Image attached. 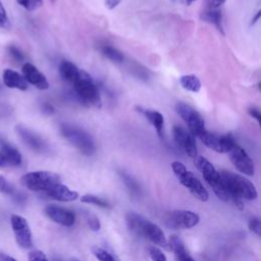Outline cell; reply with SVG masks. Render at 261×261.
I'll return each instance as SVG.
<instances>
[{"mask_svg":"<svg viewBox=\"0 0 261 261\" xmlns=\"http://www.w3.org/2000/svg\"><path fill=\"white\" fill-rule=\"evenodd\" d=\"M3 78H4L5 85L10 89H18L21 91H26L29 88V84L24 78V76L14 69L7 68L4 71Z\"/></svg>","mask_w":261,"mask_h":261,"instance_id":"18","label":"cell"},{"mask_svg":"<svg viewBox=\"0 0 261 261\" xmlns=\"http://www.w3.org/2000/svg\"><path fill=\"white\" fill-rule=\"evenodd\" d=\"M11 22L8 15V12L4 6V4L0 0V29H10Z\"/></svg>","mask_w":261,"mask_h":261,"instance_id":"32","label":"cell"},{"mask_svg":"<svg viewBox=\"0 0 261 261\" xmlns=\"http://www.w3.org/2000/svg\"><path fill=\"white\" fill-rule=\"evenodd\" d=\"M122 3V0H104L105 7L108 10H115Z\"/></svg>","mask_w":261,"mask_h":261,"instance_id":"39","label":"cell"},{"mask_svg":"<svg viewBox=\"0 0 261 261\" xmlns=\"http://www.w3.org/2000/svg\"><path fill=\"white\" fill-rule=\"evenodd\" d=\"M101 52L105 57H107L108 59H110L114 62L121 63L125 59L124 54L120 50H118L117 48L109 46V45H103L101 47Z\"/></svg>","mask_w":261,"mask_h":261,"instance_id":"28","label":"cell"},{"mask_svg":"<svg viewBox=\"0 0 261 261\" xmlns=\"http://www.w3.org/2000/svg\"><path fill=\"white\" fill-rule=\"evenodd\" d=\"M148 252L152 261H167L166 256L163 254V252L155 246L149 247Z\"/></svg>","mask_w":261,"mask_h":261,"instance_id":"34","label":"cell"},{"mask_svg":"<svg viewBox=\"0 0 261 261\" xmlns=\"http://www.w3.org/2000/svg\"><path fill=\"white\" fill-rule=\"evenodd\" d=\"M17 2L21 7L30 12L36 11L43 5V0H17Z\"/></svg>","mask_w":261,"mask_h":261,"instance_id":"31","label":"cell"},{"mask_svg":"<svg viewBox=\"0 0 261 261\" xmlns=\"http://www.w3.org/2000/svg\"><path fill=\"white\" fill-rule=\"evenodd\" d=\"M200 221V216L191 210H172L167 213L165 223L173 230H189L196 227Z\"/></svg>","mask_w":261,"mask_h":261,"instance_id":"7","label":"cell"},{"mask_svg":"<svg viewBox=\"0 0 261 261\" xmlns=\"http://www.w3.org/2000/svg\"><path fill=\"white\" fill-rule=\"evenodd\" d=\"M230 159L234 166L246 176H254L255 165L248 153L238 144H236L233 149L229 152Z\"/></svg>","mask_w":261,"mask_h":261,"instance_id":"12","label":"cell"},{"mask_svg":"<svg viewBox=\"0 0 261 261\" xmlns=\"http://www.w3.org/2000/svg\"><path fill=\"white\" fill-rule=\"evenodd\" d=\"M260 16H261V11H258L257 12V14L255 15V17L252 19V21H251V26H253V25H255L258 21H259V19H260Z\"/></svg>","mask_w":261,"mask_h":261,"instance_id":"44","label":"cell"},{"mask_svg":"<svg viewBox=\"0 0 261 261\" xmlns=\"http://www.w3.org/2000/svg\"><path fill=\"white\" fill-rule=\"evenodd\" d=\"M71 261H80V260H77V259H72Z\"/></svg>","mask_w":261,"mask_h":261,"instance_id":"46","label":"cell"},{"mask_svg":"<svg viewBox=\"0 0 261 261\" xmlns=\"http://www.w3.org/2000/svg\"><path fill=\"white\" fill-rule=\"evenodd\" d=\"M0 261H17L14 257L4 253V252H0Z\"/></svg>","mask_w":261,"mask_h":261,"instance_id":"42","label":"cell"},{"mask_svg":"<svg viewBox=\"0 0 261 261\" xmlns=\"http://www.w3.org/2000/svg\"><path fill=\"white\" fill-rule=\"evenodd\" d=\"M91 250H92L93 255L99 261H120L113 253H110L109 251H107L104 248H101L98 246H93Z\"/></svg>","mask_w":261,"mask_h":261,"instance_id":"30","label":"cell"},{"mask_svg":"<svg viewBox=\"0 0 261 261\" xmlns=\"http://www.w3.org/2000/svg\"><path fill=\"white\" fill-rule=\"evenodd\" d=\"M126 220H127L129 230L133 234H135L139 237L143 236V229L147 221V219L145 217H143L142 215H140L136 212H129L126 216Z\"/></svg>","mask_w":261,"mask_h":261,"instance_id":"23","label":"cell"},{"mask_svg":"<svg viewBox=\"0 0 261 261\" xmlns=\"http://www.w3.org/2000/svg\"><path fill=\"white\" fill-rule=\"evenodd\" d=\"M8 52H9V54H10V56H11L15 61H17V62H22V61H24V59H25V55H24V53L22 52V50H21L19 47L15 46V45H10V46L8 47Z\"/></svg>","mask_w":261,"mask_h":261,"instance_id":"33","label":"cell"},{"mask_svg":"<svg viewBox=\"0 0 261 261\" xmlns=\"http://www.w3.org/2000/svg\"><path fill=\"white\" fill-rule=\"evenodd\" d=\"M0 153L5 157L8 166H19L22 163L23 157L20 151L12 144L5 140H0Z\"/></svg>","mask_w":261,"mask_h":261,"instance_id":"19","label":"cell"},{"mask_svg":"<svg viewBox=\"0 0 261 261\" xmlns=\"http://www.w3.org/2000/svg\"><path fill=\"white\" fill-rule=\"evenodd\" d=\"M248 228L252 233L256 234L258 237L260 236V234H261V223H260V219L257 216H253V217L250 218L249 223H248Z\"/></svg>","mask_w":261,"mask_h":261,"instance_id":"35","label":"cell"},{"mask_svg":"<svg viewBox=\"0 0 261 261\" xmlns=\"http://www.w3.org/2000/svg\"><path fill=\"white\" fill-rule=\"evenodd\" d=\"M180 84L187 91L197 93L201 89V82L195 74H186L181 77Z\"/></svg>","mask_w":261,"mask_h":261,"instance_id":"25","label":"cell"},{"mask_svg":"<svg viewBox=\"0 0 261 261\" xmlns=\"http://www.w3.org/2000/svg\"><path fill=\"white\" fill-rule=\"evenodd\" d=\"M72 85L78 97L83 103L101 107L102 101L98 87L88 73L82 71L80 78Z\"/></svg>","mask_w":261,"mask_h":261,"instance_id":"5","label":"cell"},{"mask_svg":"<svg viewBox=\"0 0 261 261\" xmlns=\"http://www.w3.org/2000/svg\"><path fill=\"white\" fill-rule=\"evenodd\" d=\"M168 249L175 253L177 261H195L177 236H171L168 240Z\"/></svg>","mask_w":261,"mask_h":261,"instance_id":"20","label":"cell"},{"mask_svg":"<svg viewBox=\"0 0 261 261\" xmlns=\"http://www.w3.org/2000/svg\"><path fill=\"white\" fill-rule=\"evenodd\" d=\"M195 165L201 171L205 182L211 187L215 195L222 201H231V196L228 188L220 176L219 171L213 166V164L203 156H197L195 158Z\"/></svg>","mask_w":261,"mask_h":261,"instance_id":"2","label":"cell"},{"mask_svg":"<svg viewBox=\"0 0 261 261\" xmlns=\"http://www.w3.org/2000/svg\"><path fill=\"white\" fill-rule=\"evenodd\" d=\"M0 192L4 195H8L15 198L19 202H22L26 198L24 195L20 194L4 176H0Z\"/></svg>","mask_w":261,"mask_h":261,"instance_id":"26","label":"cell"},{"mask_svg":"<svg viewBox=\"0 0 261 261\" xmlns=\"http://www.w3.org/2000/svg\"><path fill=\"white\" fill-rule=\"evenodd\" d=\"M45 195L48 198H51L60 202H71L79 198V193L70 190L67 186L57 183L51 187L48 191L45 192Z\"/></svg>","mask_w":261,"mask_h":261,"instance_id":"15","label":"cell"},{"mask_svg":"<svg viewBox=\"0 0 261 261\" xmlns=\"http://www.w3.org/2000/svg\"><path fill=\"white\" fill-rule=\"evenodd\" d=\"M6 167H9V166H8V163H7L6 159H5V157L3 156V154L0 153V169L6 168Z\"/></svg>","mask_w":261,"mask_h":261,"instance_id":"43","label":"cell"},{"mask_svg":"<svg viewBox=\"0 0 261 261\" xmlns=\"http://www.w3.org/2000/svg\"><path fill=\"white\" fill-rule=\"evenodd\" d=\"M248 114H249V116H250L251 118L255 119L259 124L261 123V114H260V111H259L258 108H256V107H251V108L248 109Z\"/></svg>","mask_w":261,"mask_h":261,"instance_id":"38","label":"cell"},{"mask_svg":"<svg viewBox=\"0 0 261 261\" xmlns=\"http://www.w3.org/2000/svg\"><path fill=\"white\" fill-rule=\"evenodd\" d=\"M42 109H43V111H44L45 114H47V115H52V114H54V107H53L51 104H49V103L43 104Z\"/></svg>","mask_w":261,"mask_h":261,"instance_id":"41","label":"cell"},{"mask_svg":"<svg viewBox=\"0 0 261 261\" xmlns=\"http://www.w3.org/2000/svg\"><path fill=\"white\" fill-rule=\"evenodd\" d=\"M119 173H120L121 178L123 179L125 185L127 186L128 190L130 191V193L134 197H139L141 195V188H140V185L138 184V182L125 170H120Z\"/></svg>","mask_w":261,"mask_h":261,"instance_id":"27","label":"cell"},{"mask_svg":"<svg viewBox=\"0 0 261 261\" xmlns=\"http://www.w3.org/2000/svg\"><path fill=\"white\" fill-rule=\"evenodd\" d=\"M219 173L228 188L231 201H233L240 210L244 209V199L251 201L257 198L258 193L255 186L245 177L229 170H221Z\"/></svg>","mask_w":261,"mask_h":261,"instance_id":"1","label":"cell"},{"mask_svg":"<svg viewBox=\"0 0 261 261\" xmlns=\"http://www.w3.org/2000/svg\"><path fill=\"white\" fill-rule=\"evenodd\" d=\"M21 183L24 187L33 192L45 193L55 184L60 183V178L54 172L38 170L26 173L22 177Z\"/></svg>","mask_w":261,"mask_h":261,"instance_id":"6","label":"cell"},{"mask_svg":"<svg viewBox=\"0 0 261 261\" xmlns=\"http://www.w3.org/2000/svg\"><path fill=\"white\" fill-rule=\"evenodd\" d=\"M198 138L206 147L217 153H229L237 144L235 138L231 134H215L206 130L199 135Z\"/></svg>","mask_w":261,"mask_h":261,"instance_id":"8","label":"cell"},{"mask_svg":"<svg viewBox=\"0 0 261 261\" xmlns=\"http://www.w3.org/2000/svg\"><path fill=\"white\" fill-rule=\"evenodd\" d=\"M176 111L187 124L189 132L194 137H199V135H201L206 130L204 120L199 115V113H197L190 105L184 102H179L176 105Z\"/></svg>","mask_w":261,"mask_h":261,"instance_id":"9","label":"cell"},{"mask_svg":"<svg viewBox=\"0 0 261 261\" xmlns=\"http://www.w3.org/2000/svg\"><path fill=\"white\" fill-rule=\"evenodd\" d=\"M142 237L147 238L148 240H150L153 244H155L157 246L168 249V240L166 239L163 231L157 225L151 222L148 219L144 226Z\"/></svg>","mask_w":261,"mask_h":261,"instance_id":"17","label":"cell"},{"mask_svg":"<svg viewBox=\"0 0 261 261\" xmlns=\"http://www.w3.org/2000/svg\"><path fill=\"white\" fill-rule=\"evenodd\" d=\"M44 212L48 218L52 221L63 226V227H71L76 222V214L70 209L56 206V205H48L45 207Z\"/></svg>","mask_w":261,"mask_h":261,"instance_id":"13","label":"cell"},{"mask_svg":"<svg viewBox=\"0 0 261 261\" xmlns=\"http://www.w3.org/2000/svg\"><path fill=\"white\" fill-rule=\"evenodd\" d=\"M56 2V0H51V3H55Z\"/></svg>","mask_w":261,"mask_h":261,"instance_id":"47","label":"cell"},{"mask_svg":"<svg viewBox=\"0 0 261 261\" xmlns=\"http://www.w3.org/2000/svg\"><path fill=\"white\" fill-rule=\"evenodd\" d=\"M201 19L207 23L212 24L216 27V29L223 34V27H222V15L216 9H209L208 11L204 12L201 16Z\"/></svg>","mask_w":261,"mask_h":261,"instance_id":"24","label":"cell"},{"mask_svg":"<svg viewBox=\"0 0 261 261\" xmlns=\"http://www.w3.org/2000/svg\"><path fill=\"white\" fill-rule=\"evenodd\" d=\"M227 0H208V4L210 9H217L220 6H222Z\"/></svg>","mask_w":261,"mask_h":261,"instance_id":"40","label":"cell"},{"mask_svg":"<svg viewBox=\"0 0 261 261\" xmlns=\"http://www.w3.org/2000/svg\"><path fill=\"white\" fill-rule=\"evenodd\" d=\"M22 72L28 84L33 85L39 90H47L49 88V82L45 74H43L34 64L26 62L22 66Z\"/></svg>","mask_w":261,"mask_h":261,"instance_id":"14","label":"cell"},{"mask_svg":"<svg viewBox=\"0 0 261 261\" xmlns=\"http://www.w3.org/2000/svg\"><path fill=\"white\" fill-rule=\"evenodd\" d=\"M87 222H88V226H89L90 230H92L93 232H98L101 229L100 220L95 215H91V216L87 218Z\"/></svg>","mask_w":261,"mask_h":261,"instance_id":"37","label":"cell"},{"mask_svg":"<svg viewBox=\"0 0 261 261\" xmlns=\"http://www.w3.org/2000/svg\"><path fill=\"white\" fill-rule=\"evenodd\" d=\"M56 261H62V260H59V259H58V260H56Z\"/></svg>","mask_w":261,"mask_h":261,"instance_id":"48","label":"cell"},{"mask_svg":"<svg viewBox=\"0 0 261 261\" xmlns=\"http://www.w3.org/2000/svg\"><path fill=\"white\" fill-rule=\"evenodd\" d=\"M0 140H2V138H0Z\"/></svg>","mask_w":261,"mask_h":261,"instance_id":"49","label":"cell"},{"mask_svg":"<svg viewBox=\"0 0 261 261\" xmlns=\"http://www.w3.org/2000/svg\"><path fill=\"white\" fill-rule=\"evenodd\" d=\"M182 2H183L185 5H187V6H190V5H192L193 3H195L196 0H182Z\"/></svg>","mask_w":261,"mask_h":261,"instance_id":"45","label":"cell"},{"mask_svg":"<svg viewBox=\"0 0 261 261\" xmlns=\"http://www.w3.org/2000/svg\"><path fill=\"white\" fill-rule=\"evenodd\" d=\"M17 132L21 137V139L25 142V144L29 146L32 150L36 152H43L44 150H46L47 148L46 143L43 141V139L40 136H38L31 130L23 126H19L17 128Z\"/></svg>","mask_w":261,"mask_h":261,"instance_id":"16","label":"cell"},{"mask_svg":"<svg viewBox=\"0 0 261 261\" xmlns=\"http://www.w3.org/2000/svg\"><path fill=\"white\" fill-rule=\"evenodd\" d=\"M173 139L177 145L191 158H196L198 156V150L196 145L195 137L181 126H175L172 130Z\"/></svg>","mask_w":261,"mask_h":261,"instance_id":"11","label":"cell"},{"mask_svg":"<svg viewBox=\"0 0 261 261\" xmlns=\"http://www.w3.org/2000/svg\"><path fill=\"white\" fill-rule=\"evenodd\" d=\"M138 111H140L150 122V124L156 130L158 136L162 137V135H163V128H164L163 116L160 113L156 111V110L144 109V108H141V107L138 108Z\"/></svg>","mask_w":261,"mask_h":261,"instance_id":"22","label":"cell"},{"mask_svg":"<svg viewBox=\"0 0 261 261\" xmlns=\"http://www.w3.org/2000/svg\"><path fill=\"white\" fill-rule=\"evenodd\" d=\"M82 71L76 64L68 60H62L59 64V73L60 77L71 84H73L82 74Z\"/></svg>","mask_w":261,"mask_h":261,"instance_id":"21","label":"cell"},{"mask_svg":"<svg viewBox=\"0 0 261 261\" xmlns=\"http://www.w3.org/2000/svg\"><path fill=\"white\" fill-rule=\"evenodd\" d=\"M61 135L81 153L86 156H91L96 151V145L92 136L85 130L69 124L60 126Z\"/></svg>","mask_w":261,"mask_h":261,"instance_id":"3","label":"cell"},{"mask_svg":"<svg viewBox=\"0 0 261 261\" xmlns=\"http://www.w3.org/2000/svg\"><path fill=\"white\" fill-rule=\"evenodd\" d=\"M11 225L18 245L24 249L33 246V237L27 219L21 215L14 214L11 217Z\"/></svg>","mask_w":261,"mask_h":261,"instance_id":"10","label":"cell"},{"mask_svg":"<svg viewBox=\"0 0 261 261\" xmlns=\"http://www.w3.org/2000/svg\"><path fill=\"white\" fill-rule=\"evenodd\" d=\"M171 168L173 173L178 178L179 182L190 191V193L202 202H206L209 199V193L203 184L198 180L194 173L187 169V167L179 161L171 163Z\"/></svg>","mask_w":261,"mask_h":261,"instance_id":"4","label":"cell"},{"mask_svg":"<svg viewBox=\"0 0 261 261\" xmlns=\"http://www.w3.org/2000/svg\"><path fill=\"white\" fill-rule=\"evenodd\" d=\"M81 201L83 203H86V204H92V205H95V206H98V207H101V208H109L110 205L109 203L98 197V196H95V195H91V194H86V195H83L81 197Z\"/></svg>","mask_w":261,"mask_h":261,"instance_id":"29","label":"cell"},{"mask_svg":"<svg viewBox=\"0 0 261 261\" xmlns=\"http://www.w3.org/2000/svg\"><path fill=\"white\" fill-rule=\"evenodd\" d=\"M28 259L29 261H49L47 256L42 251H39V250L30 252L28 255Z\"/></svg>","mask_w":261,"mask_h":261,"instance_id":"36","label":"cell"}]
</instances>
